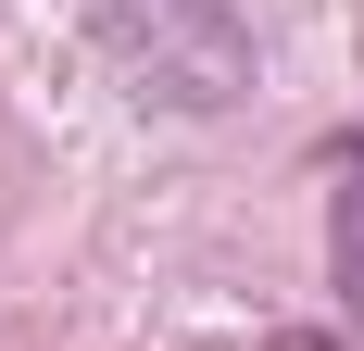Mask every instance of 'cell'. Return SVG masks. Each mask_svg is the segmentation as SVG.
Returning a JSON list of instances; mask_svg holds the SVG:
<instances>
[{
  "label": "cell",
  "mask_w": 364,
  "mask_h": 351,
  "mask_svg": "<svg viewBox=\"0 0 364 351\" xmlns=\"http://www.w3.org/2000/svg\"><path fill=\"white\" fill-rule=\"evenodd\" d=\"M339 288L364 301V163L339 176Z\"/></svg>",
  "instance_id": "7a4b0ae2"
},
{
  "label": "cell",
  "mask_w": 364,
  "mask_h": 351,
  "mask_svg": "<svg viewBox=\"0 0 364 351\" xmlns=\"http://www.w3.org/2000/svg\"><path fill=\"white\" fill-rule=\"evenodd\" d=\"M88 38L101 63L164 113H226L252 88V38L226 26L214 0H88Z\"/></svg>",
  "instance_id": "6da1fadb"
}]
</instances>
